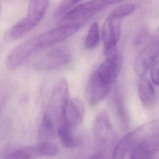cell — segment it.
<instances>
[{
	"mask_svg": "<svg viewBox=\"0 0 159 159\" xmlns=\"http://www.w3.org/2000/svg\"><path fill=\"white\" fill-rule=\"evenodd\" d=\"M122 65V56L116 52L107 57L93 72L86 89V99L90 105H96L108 94L121 71Z\"/></svg>",
	"mask_w": 159,
	"mask_h": 159,
	"instance_id": "7a4b0ae2",
	"label": "cell"
},
{
	"mask_svg": "<svg viewBox=\"0 0 159 159\" xmlns=\"http://www.w3.org/2000/svg\"><path fill=\"white\" fill-rule=\"evenodd\" d=\"M82 25L79 23L60 25L22 42L7 55L6 59V67L10 70L19 68L34 55L75 34Z\"/></svg>",
	"mask_w": 159,
	"mask_h": 159,
	"instance_id": "6da1fadb",
	"label": "cell"
},
{
	"mask_svg": "<svg viewBox=\"0 0 159 159\" xmlns=\"http://www.w3.org/2000/svg\"><path fill=\"white\" fill-rule=\"evenodd\" d=\"M130 150V159H155V154L149 152L141 143L132 145Z\"/></svg>",
	"mask_w": 159,
	"mask_h": 159,
	"instance_id": "ac0fdd59",
	"label": "cell"
},
{
	"mask_svg": "<svg viewBox=\"0 0 159 159\" xmlns=\"http://www.w3.org/2000/svg\"><path fill=\"white\" fill-rule=\"evenodd\" d=\"M58 147L51 142H40L35 145L17 149L5 159H35L46 156H53L58 153Z\"/></svg>",
	"mask_w": 159,
	"mask_h": 159,
	"instance_id": "30bf717a",
	"label": "cell"
},
{
	"mask_svg": "<svg viewBox=\"0 0 159 159\" xmlns=\"http://www.w3.org/2000/svg\"><path fill=\"white\" fill-rule=\"evenodd\" d=\"M55 135L53 118L50 113L45 112L41 119L39 129L38 138L41 142H50Z\"/></svg>",
	"mask_w": 159,
	"mask_h": 159,
	"instance_id": "4fadbf2b",
	"label": "cell"
},
{
	"mask_svg": "<svg viewBox=\"0 0 159 159\" xmlns=\"http://www.w3.org/2000/svg\"><path fill=\"white\" fill-rule=\"evenodd\" d=\"M130 149V142L127 134L116 143L112 150L111 159H124Z\"/></svg>",
	"mask_w": 159,
	"mask_h": 159,
	"instance_id": "2e32d148",
	"label": "cell"
},
{
	"mask_svg": "<svg viewBox=\"0 0 159 159\" xmlns=\"http://www.w3.org/2000/svg\"><path fill=\"white\" fill-rule=\"evenodd\" d=\"M157 32L159 34V26L158 27V28H157Z\"/></svg>",
	"mask_w": 159,
	"mask_h": 159,
	"instance_id": "603a6c76",
	"label": "cell"
},
{
	"mask_svg": "<svg viewBox=\"0 0 159 159\" xmlns=\"http://www.w3.org/2000/svg\"><path fill=\"white\" fill-rule=\"evenodd\" d=\"M93 134L97 151L108 154L115 143L116 135L106 111H100L96 116L93 123Z\"/></svg>",
	"mask_w": 159,
	"mask_h": 159,
	"instance_id": "277c9868",
	"label": "cell"
},
{
	"mask_svg": "<svg viewBox=\"0 0 159 159\" xmlns=\"http://www.w3.org/2000/svg\"><path fill=\"white\" fill-rule=\"evenodd\" d=\"M80 2L79 1H63L60 2L54 11V16L61 17V18Z\"/></svg>",
	"mask_w": 159,
	"mask_h": 159,
	"instance_id": "d6986e66",
	"label": "cell"
},
{
	"mask_svg": "<svg viewBox=\"0 0 159 159\" xmlns=\"http://www.w3.org/2000/svg\"><path fill=\"white\" fill-rule=\"evenodd\" d=\"M137 93L142 104L150 107L155 99V90L150 81L146 78L140 77L137 82Z\"/></svg>",
	"mask_w": 159,
	"mask_h": 159,
	"instance_id": "7c38bea8",
	"label": "cell"
},
{
	"mask_svg": "<svg viewBox=\"0 0 159 159\" xmlns=\"http://www.w3.org/2000/svg\"><path fill=\"white\" fill-rule=\"evenodd\" d=\"M136 8V4L132 2L121 4L114 9L111 12L117 17L122 19L124 17L130 15Z\"/></svg>",
	"mask_w": 159,
	"mask_h": 159,
	"instance_id": "ffe728a7",
	"label": "cell"
},
{
	"mask_svg": "<svg viewBox=\"0 0 159 159\" xmlns=\"http://www.w3.org/2000/svg\"><path fill=\"white\" fill-rule=\"evenodd\" d=\"M85 107L83 102L78 98H71L66 107L64 124L72 129L76 128L82 122Z\"/></svg>",
	"mask_w": 159,
	"mask_h": 159,
	"instance_id": "8fae6325",
	"label": "cell"
},
{
	"mask_svg": "<svg viewBox=\"0 0 159 159\" xmlns=\"http://www.w3.org/2000/svg\"><path fill=\"white\" fill-rule=\"evenodd\" d=\"M48 6V1H29L25 16L11 28L9 37L19 39L34 29L44 17Z\"/></svg>",
	"mask_w": 159,
	"mask_h": 159,
	"instance_id": "3957f363",
	"label": "cell"
},
{
	"mask_svg": "<svg viewBox=\"0 0 159 159\" xmlns=\"http://www.w3.org/2000/svg\"><path fill=\"white\" fill-rule=\"evenodd\" d=\"M84 159H109V158H108V154L102 152L97 151L95 153H94L91 156Z\"/></svg>",
	"mask_w": 159,
	"mask_h": 159,
	"instance_id": "7402d4cb",
	"label": "cell"
},
{
	"mask_svg": "<svg viewBox=\"0 0 159 159\" xmlns=\"http://www.w3.org/2000/svg\"><path fill=\"white\" fill-rule=\"evenodd\" d=\"M71 61V55L69 50L62 46L52 48L34 63V67L41 71L53 72L66 68Z\"/></svg>",
	"mask_w": 159,
	"mask_h": 159,
	"instance_id": "5b68a950",
	"label": "cell"
},
{
	"mask_svg": "<svg viewBox=\"0 0 159 159\" xmlns=\"http://www.w3.org/2000/svg\"><path fill=\"white\" fill-rule=\"evenodd\" d=\"M73 129L66 124L57 127V134L61 144L68 148L76 147L79 144L78 140L73 135Z\"/></svg>",
	"mask_w": 159,
	"mask_h": 159,
	"instance_id": "9a60e30c",
	"label": "cell"
},
{
	"mask_svg": "<svg viewBox=\"0 0 159 159\" xmlns=\"http://www.w3.org/2000/svg\"><path fill=\"white\" fill-rule=\"evenodd\" d=\"M68 84L66 79H59L52 89L50 107L53 119L57 123V127L63 125L65 122L66 107L69 102Z\"/></svg>",
	"mask_w": 159,
	"mask_h": 159,
	"instance_id": "52a82bcc",
	"label": "cell"
},
{
	"mask_svg": "<svg viewBox=\"0 0 159 159\" xmlns=\"http://www.w3.org/2000/svg\"><path fill=\"white\" fill-rule=\"evenodd\" d=\"M99 28L96 22H94L90 26L84 42V45L87 49H93L99 42Z\"/></svg>",
	"mask_w": 159,
	"mask_h": 159,
	"instance_id": "e0dca14e",
	"label": "cell"
},
{
	"mask_svg": "<svg viewBox=\"0 0 159 159\" xmlns=\"http://www.w3.org/2000/svg\"><path fill=\"white\" fill-rule=\"evenodd\" d=\"M112 102L118 116L120 127L123 130L127 129L130 123L129 114L122 96L118 88H116L112 94Z\"/></svg>",
	"mask_w": 159,
	"mask_h": 159,
	"instance_id": "5bb4252c",
	"label": "cell"
},
{
	"mask_svg": "<svg viewBox=\"0 0 159 159\" xmlns=\"http://www.w3.org/2000/svg\"><path fill=\"white\" fill-rule=\"evenodd\" d=\"M121 20L111 12L103 23L102 37L104 53L106 57L117 52L116 47L121 32Z\"/></svg>",
	"mask_w": 159,
	"mask_h": 159,
	"instance_id": "ba28073f",
	"label": "cell"
},
{
	"mask_svg": "<svg viewBox=\"0 0 159 159\" xmlns=\"http://www.w3.org/2000/svg\"><path fill=\"white\" fill-rule=\"evenodd\" d=\"M158 56L159 39H156L148 42L137 55L134 63L135 73L140 78L144 77Z\"/></svg>",
	"mask_w": 159,
	"mask_h": 159,
	"instance_id": "9c48e42d",
	"label": "cell"
},
{
	"mask_svg": "<svg viewBox=\"0 0 159 159\" xmlns=\"http://www.w3.org/2000/svg\"><path fill=\"white\" fill-rule=\"evenodd\" d=\"M117 1H89L80 2L69 12L60 18L61 25L70 24H83V22L91 16L105 9L111 5L119 2Z\"/></svg>",
	"mask_w": 159,
	"mask_h": 159,
	"instance_id": "8992f818",
	"label": "cell"
},
{
	"mask_svg": "<svg viewBox=\"0 0 159 159\" xmlns=\"http://www.w3.org/2000/svg\"><path fill=\"white\" fill-rule=\"evenodd\" d=\"M150 78L155 84L159 85V57L153 62L150 68Z\"/></svg>",
	"mask_w": 159,
	"mask_h": 159,
	"instance_id": "44dd1931",
	"label": "cell"
}]
</instances>
